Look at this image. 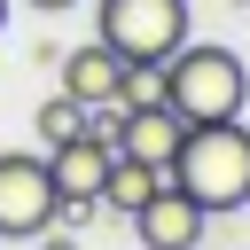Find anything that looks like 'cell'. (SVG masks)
I'll use <instances>...</instances> for the list:
<instances>
[{"instance_id": "6da1fadb", "label": "cell", "mask_w": 250, "mask_h": 250, "mask_svg": "<svg viewBox=\"0 0 250 250\" xmlns=\"http://www.w3.org/2000/svg\"><path fill=\"white\" fill-rule=\"evenodd\" d=\"M172 188H188L211 219L250 203V125L219 117V125H188L180 156H172Z\"/></svg>"}, {"instance_id": "7a4b0ae2", "label": "cell", "mask_w": 250, "mask_h": 250, "mask_svg": "<svg viewBox=\"0 0 250 250\" xmlns=\"http://www.w3.org/2000/svg\"><path fill=\"white\" fill-rule=\"evenodd\" d=\"M164 102L188 117V125H219V117H242L250 102V70L234 47H211V39H188L172 62H164Z\"/></svg>"}, {"instance_id": "3957f363", "label": "cell", "mask_w": 250, "mask_h": 250, "mask_svg": "<svg viewBox=\"0 0 250 250\" xmlns=\"http://www.w3.org/2000/svg\"><path fill=\"white\" fill-rule=\"evenodd\" d=\"M94 39L117 47V62H172L188 47V0H102Z\"/></svg>"}, {"instance_id": "277c9868", "label": "cell", "mask_w": 250, "mask_h": 250, "mask_svg": "<svg viewBox=\"0 0 250 250\" xmlns=\"http://www.w3.org/2000/svg\"><path fill=\"white\" fill-rule=\"evenodd\" d=\"M55 227V180H47V156L31 148H8L0 156V242H31Z\"/></svg>"}, {"instance_id": "5b68a950", "label": "cell", "mask_w": 250, "mask_h": 250, "mask_svg": "<svg viewBox=\"0 0 250 250\" xmlns=\"http://www.w3.org/2000/svg\"><path fill=\"white\" fill-rule=\"evenodd\" d=\"M203 227H211V211L188 195V188H156L141 211H133V234H141V250H195L203 242Z\"/></svg>"}, {"instance_id": "8992f818", "label": "cell", "mask_w": 250, "mask_h": 250, "mask_svg": "<svg viewBox=\"0 0 250 250\" xmlns=\"http://www.w3.org/2000/svg\"><path fill=\"white\" fill-rule=\"evenodd\" d=\"M180 141H188V117H180L172 102H156V109H125V125H117V156H141V164L164 172V180H172Z\"/></svg>"}, {"instance_id": "52a82bcc", "label": "cell", "mask_w": 250, "mask_h": 250, "mask_svg": "<svg viewBox=\"0 0 250 250\" xmlns=\"http://www.w3.org/2000/svg\"><path fill=\"white\" fill-rule=\"evenodd\" d=\"M109 141H94V133H70V141H55L47 148V180H55V195H94L102 203V172H109Z\"/></svg>"}, {"instance_id": "ba28073f", "label": "cell", "mask_w": 250, "mask_h": 250, "mask_svg": "<svg viewBox=\"0 0 250 250\" xmlns=\"http://www.w3.org/2000/svg\"><path fill=\"white\" fill-rule=\"evenodd\" d=\"M55 70H62V94H70L78 109H94V102H117V47L86 39V47L55 55Z\"/></svg>"}, {"instance_id": "9c48e42d", "label": "cell", "mask_w": 250, "mask_h": 250, "mask_svg": "<svg viewBox=\"0 0 250 250\" xmlns=\"http://www.w3.org/2000/svg\"><path fill=\"white\" fill-rule=\"evenodd\" d=\"M164 188V172H148L141 156H109V172H102V211H117V219H133L148 195Z\"/></svg>"}, {"instance_id": "30bf717a", "label": "cell", "mask_w": 250, "mask_h": 250, "mask_svg": "<svg viewBox=\"0 0 250 250\" xmlns=\"http://www.w3.org/2000/svg\"><path fill=\"white\" fill-rule=\"evenodd\" d=\"M164 102V62H117V109H156Z\"/></svg>"}, {"instance_id": "8fae6325", "label": "cell", "mask_w": 250, "mask_h": 250, "mask_svg": "<svg viewBox=\"0 0 250 250\" xmlns=\"http://www.w3.org/2000/svg\"><path fill=\"white\" fill-rule=\"evenodd\" d=\"M78 117H86V109H78L70 94H55V102H39V117H31V133H39L47 148H55V141H70V133H78Z\"/></svg>"}, {"instance_id": "7c38bea8", "label": "cell", "mask_w": 250, "mask_h": 250, "mask_svg": "<svg viewBox=\"0 0 250 250\" xmlns=\"http://www.w3.org/2000/svg\"><path fill=\"white\" fill-rule=\"evenodd\" d=\"M31 242H39V250H78V234H70V227H47V234H31Z\"/></svg>"}, {"instance_id": "4fadbf2b", "label": "cell", "mask_w": 250, "mask_h": 250, "mask_svg": "<svg viewBox=\"0 0 250 250\" xmlns=\"http://www.w3.org/2000/svg\"><path fill=\"white\" fill-rule=\"evenodd\" d=\"M23 8H39V16H62V8H78V0H23Z\"/></svg>"}, {"instance_id": "5bb4252c", "label": "cell", "mask_w": 250, "mask_h": 250, "mask_svg": "<svg viewBox=\"0 0 250 250\" xmlns=\"http://www.w3.org/2000/svg\"><path fill=\"white\" fill-rule=\"evenodd\" d=\"M0 31H8V0H0Z\"/></svg>"}, {"instance_id": "9a60e30c", "label": "cell", "mask_w": 250, "mask_h": 250, "mask_svg": "<svg viewBox=\"0 0 250 250\" xmlns=\"http://www.w3.org/2000/svg\"><path fill=\"white\" fill-rule=\"evenodd\" d=\"M227 8H250V0H227Z\"/></svg>"}]
</instances>
